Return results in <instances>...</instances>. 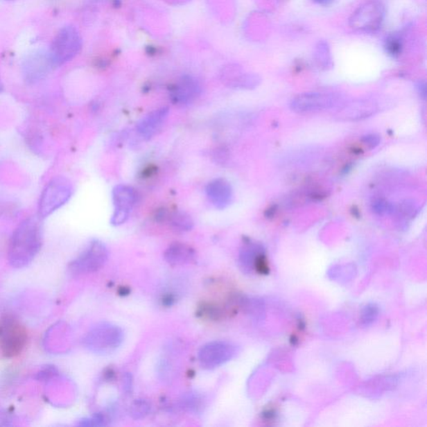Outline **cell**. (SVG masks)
<instances>
[{
	"instance_id": "1",
	"label": "cell",
	"mask_w": 427,
	"mask_h": 427,
	"mask_svg": "<svg viewBox=\"0 0 427 427\" xmlns=\"http://www.w3.org/2000/svg\"><path fill=\"white\" fill-rule=\"evenodd\" d=\"M42 245V227L38 218L31 217L20 224L12 236L10 254L15 259H31L39 252Z\"/></svg>"
},
{
	"instance_id": "2",
	"label": "cell",
	"mask_w": 427,
	"mask_h": 427,
	"mask_svg": "<svg viewBox=\"0 0 427 427\" xmlns=\"http://www.w3.org/2000/svg\"><path fill=\"white\" fill-rule=\"evenodd\" d=\"M28 334L26 327L11 315L0 319V352L7 358L17 356L26 346Z\"/></svg>"
},
{
	"instance_id": "3",
	"label": "cell",
	"mask_w": 427,
	"mask_h": 427,
	"mask_svg": "<svg viewBox=\"0 0 427 427\" xmlns=\"http://www.w3.org/2000/svg\"><path fill=\"white\" fill-rule=\"evenodd\" d=\"M124 340V332L114 324H98L86 338V346L97 354L109 355L116 351Z\"/></svg>"
},
{
	"instance_id": "4",
	"label": "cell",
	"mask_w": 427,
	"mask_h": 427,
	"mask_svg": "<svg viewBox=\"0 0 427 427\" xmlns=\"http://www.w3.org/2000/svg\"><path fill=\"white\" fill-rule=\"evenodd\" d=\"M81 47V37L75 27L65 26L61 28L49 51L55 67H61L75 58Z\"/></svg>"
},
{
	"instance_id": "5",
	"label": "cell",
	"mask_w": 427,
	"mask_h": 427,
	"mask_svg": "<svg viewBox=\"0 0 427 427\" xmlns=\"http://www.w3.org/2000/svg\"><path fill=\"white\" fill-rule=\"evenodd\" d=\"M109 252L102 241L93 240L79 256L71 262L69 272L76 276L97 272L108 260Z\"/></svg>"
},
{
	"instance_id": "6",
	"label": "cell",
	"mask_w": 427,
	"mask_h": 427,
	"mask_svg": "<svg viewBox=\"0 0 427 427\" xmlns=\"http://www.w3.org/2000/svg\"><path fill=\"white\" fill-rule=\"evenodd\" d=\"M72 194V184L67 179L59 177L52 180L41 195L39 204L40 218H45L51 215L57 209L68 202Z\"/></svg>"
},
{
	"instance_id": "7",
	"label": "cell",
	"mask_w": 427,
	"mask_h": 427,
	"mask_svg": "<svg viewBox=\"0 0 427 427\" xmlns=\"http://www.w3.org/2000/svg\"><path fill=\"white\" fill-rule=\"evenodd\" d=\"M385 7L378 0H372L360 6L350 19V26L357 32L373 34L383 26Z\"/></svg>"
},
{
	"instance_id": "8",
	"label": "cell",
	"mask_w": 427,
	"mask_h": 427,
	"mask_svg": "<svg viewBox=\"0 0 427 427\" xmlns=\"http://www.w3.org/2000/svg\"><path fill=\"white\" fill-rule=\"evenodd\" d=\"M236 347L231 342L215 340L204 345L198 352L201 367L213 369L221 367L236 355Z\"/></svg>"
},
{
	"instance_id": "9",
	"label": "cell",
	"mask_w": 427,
	"mask_h": 427,
	"mask_svg": "<svg viewBox=\"0 0 427 427\" xmlns=\"http://www.w3.org/2000/svg\"><path fill=\"white\" fill-rule=\"evenodd\" d=\"M339 97L335 94L310 92L299 94L290 102V109L302 114H314L333 108Z\"/></svg>"
},
{
	"instance_id": "10",
	"label": "cell",
	"mask_w": 427,
	"mask_h": 427,
	"mask_svg": "<svg viewBox=\"0 0 427 427\" xmlns=\"http://www.w3.org/2000/svg\"><path fill=\"white\" fill-rule=\"evenodd\" d=\"M112 198L114 209L110 224L114 227H120L129 219L131 211L137 202V191L127 184H118L113 189Z\"/></svg>"
},
{
	"instance_id": "11",
	"label": "cell",
	"mask_w": 427,
	"mask_h": 427,
	"mask_svg": "<svg viewBox=\"0 0 427 427\" xmlns=\"http://www.w3.org/2000/svg\"><path fill=\"white\" fill-rule=\"evenodd\" d=\"M55 67L49 51H38L31 53L23 63V73L26 80L35 82L47 76Z\"/></svg>"
},
{
	"instance_id": "12",
	"label": "cell",
	"mask_w": 427,
	"mask_h": 427,
	"mask_svg": "<svg viewBox=\"0 0 427 427\" xmlns=\"http://www.w3.org/2000/svg\"><path fill=\"white\" fill-rule=\"evenodd\" d=\"M200 94L201 86L199 81L190 76L180 78L170 89L171 102L179 106L192 104Z\"/></svg>"
},
{
	"instance_id": "13",
	"label": "cell",
	"mask_w": 427,
	"mask_h": 427,
	"mask_svg": "<svg viewBox=\"0 0 427 427\" xmlns=\"http://www.w3.org/2000/svg\"><path fill=\"white\" fill-rule=\"evenodd\" d=\"M239 265L243 272L250 273L256 270L259 273L268 272L266 259L260 245L247 242L241 249Z\"/></svg>"
},
{
	"instance_id": "14",
	"label": "cell",
	"mask_w": 427,
	"mask_h": 427,
	"mask_svg": "<svg viewBox=\"0 0 427 427\" xmlns=\"http://www.w3.org/2000/svg\"><path fill=\"white\" fill-rule=\"evenodd\" d=\"M205 193L214 207L219 209L227 208L233 200L232 184L227 180L217 178L209 182Z\"/></svg>"
},
{
	"instance_id": "15",
	"label": "cell",
	"mask_w": 427,
	"mask_h": 427,
	"mask_svg": "<svg viewBox=\"0 0 427 427\" xmlns=\"http://www.w3.org/2000/svg\"><path fill=\"white\" fill-rule=\"evenodd\" d=\"M169 113L170 110L168 107H162L141 119L137 125V131L139 137L143 139H150L153 137L167 120Z\"/></svg>"
},
{
	"instance_id": "16",
	"label": "cell",
	"mask_w": 427,
	"mask_h": 427,
	"mask_svg": "<svg viewBox=\"0 0 427 427\" xmlns=\"http://www.w3.org/2000/svg\"><path fill=\"white\" fill-rule=\"evenodd\" d=\"M164 257L171 265H183L195 261L196 253L191 246L175 242L166 250Z\"/></svg>"
},
{
	"instance_id": "17",
	"label": "cell",
	"mask_w": 427,
	"mask_h": 427,
	"mask_svg": "<svg viewBox=\"0 0 427 427\" xmlns=\"http://www.w3.org/2000/svg\"><path fill=\"white\" fill-rule=\"evenodd\" d=\"M377 110H378L377 107L373 106L372 104L359 103V104H353L344 108L342 112L338 113V117L340 120L358 121L361 119L372 116L377 112Z\"/></svg>"
},
{
	"instance_id": "18",
	"label": "cell",
	"mask_w": 427,
	"mask_h": 427,
	"mask_svg": "<svg viewBox=\"0 0 427 427\" xmlns=\"http://www.w3.org/2000/svg\"><path fill=\"white\" fill-rule=\"evenodd\" d=\"M166 223H169L171 227L177 232H190L194 227L191 216L182 211L168 212Z\"/></svg>"
},
{
	"instance_id": "19",
	"label": "cell",
	"mask_w": 427,
	"mask_h": 427,
	"mask_svg": "<svg viewBox=\"0 0 427 427\" xmlns=\"http://www.w3.org/2000/svg\"><path fill=\"white\" fill-rule=\"evenodd\" d=\"M314 58L316 64L320 69H327L332 67L331 49L329 44L326 41H320L316 45Z\"/></svg>"
},
{
	"instance_id": "20",
	"label": "cell",
	"mask_w": 427,
	"mask_h": 427,
	"mask_svg": "<svg viewBox=\"0 0 427 427\" xmlns=\"http://www.w3.org/2000/svg\"><path fill=\"white\" fill-rule=\"evenodd\" d=\"M180 406L186 412L200 413L204 409V399L197 393H189L180 401Z\"/></svg>"
},
{
	"instance_id": "21",
	"label": "cell",
	"mask_w": 427,
	"mask_h": 427,
	"mask_svg": "<svg viewBox=\"0 0 427 427\" xmlns=\"http://www.w3.org/2000/svg\"><path fill=\"white\" fill-rule=\"evenodd\" d=\"M384 48L388 55L397 58L401 55L403 51V40L398 34L390 35L385 40Z\"/></svg>"
},
{
	"instance_id": "22",
	"label": "cell",
	"mask_w": 427,
	"mask_h": 427,
	"mask_svg": "<svg viewBox=\"0 0 427 427\" xmlns=\"http://www.w3.org/2000/svg\"><path fill=\"white\" fill-rule=\"evenodd\" d=\"M151 406L146 400L134 401L130 406V413L134 419L145 418L150 412Z\"/></svg>"
},
{
	"instance_id": "23",
	"label": "cell",
	"mask_w": 427,
	"mask_h": 427,
	"mask_svg": "<svg viewBox=\"0 0 427 427\" xmlns=\"http://www.w3.org/2000/svg\"><path fill=\"white\" fill-rule=\"evenodd\" d=\"M377 313H378V311H377L376 306L374 305L367 306L363 312V322L365 325H369V324L373 322V320L376 317Z\"/></svg>"
},
{
	"instance_id": "24",
	"label": "cell",
	"mask_w": 427,
	"mask_h": 427,
	"mask_svg": "<svg viewBox=\"0 0 427 427\" xmlns=\"http://www.w3.org/2000/svg\"><path fill=\"white\" fill-rule=\"evenodd\" d=\"M373 209L374 211L379 214V215H384V214L392 211V205L385 202L384 200H380L373 204Z\"/></svg>"
},
{
	"instance_id": "25",
	"label": "cell",
	"mask_w": 427,
	"mask_h": 427,
	"mask_svg": "<svg viewBox=\"0 0 427 427\" xmlns=\"http://www.w3.org/2000/svg\"><path fill=\"white\" fill-rule=\"evenodd\" d=\"M107 422H108V419L103 415L98 414L96 416L83 421V426H105Z\"/></svg>"
},
{
	"instance_id": "26",
	"label": "cell",
	"mask_w": 427,
	"mask_h": 427,
	"mask_svg": "<svg viewBox=\"0 0 427 427\" xmlns=\"http://www.w3.org/2000/svg\"><path fill=\"white\" fill-rule=\"evenodd\" d=\"M363 141L365 145H367L369 149L372 150L380 145L381 139L378 135L369 134L363 138Z\"/></svg>"
},
{
	"instance_id": "27",
	"label": "cell",
	"mask_w": 427,
	"mask_h": 427,
	"mask_svg": "<svg viewBox=\"0 0 427 427\" xmlns=\"http://www.w3.org/2000/svg\"><path fill=\"white\" fill-rule=\"evenodd\" d=\"M417 89L419 94L422 98H426V85L425 81H419L417 85Z\"/></svg>"
},
{
	"instance_id": "28",
	"label": "cell",
	"mask_w": 427,
	"mask_h": 427,
	"mask_svg": "<svg viewBox=\"0 0 427 427\" xmlns=\"http://www.w3.org/2000/svg\"><path fill=\"white\" fill-rule=\"evenodd\" d=\"M131 387H132V381H131L130 375H126L125 377V392H130Z\"/></svg>"
},
{
	"instance_id": "29",
	"label": "cell",
	"mask_w": 427,
	"mask_h": 427,
	"mask_svg": "<svg viewBox=\"0 0 427 427\" xmlns=\"http://www.w3.org/2000/svg\"><path fill=\"white\" fill-rule=\"evenodd\" d=\"M334 1L335 0H313V2L322 6H331V3H333Z\"/></svg>"
},
{
	"instance_id": "30",
	"label": "cell",
	"mask_w": 427,
	"mask_h": 427,
	"mask_svg": "<svg viewBox=\"0 0 427 427\" xmlns=\"http://www.w3.org/2000/svg\"><path fill=\"white\" fill-rule=\"evenodd\" d=\"M2 89V84H1V80H0V92H1Z\"/></svg>"
}]
</instances>
